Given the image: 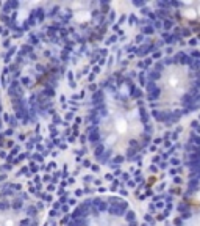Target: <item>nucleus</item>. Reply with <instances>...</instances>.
<instances>
[{
    "label": "nucleus",
    "mask_w": 200,
    "mask_h": 226,
    "mask_svg": "<svg viewBox=\"0 0 200 226\" xmlns=\"http://www.w3.org/2000/svg\"><path fill=\"white\" fill-rule=\"evenodd\" d=\"M153 137V119L142 88L128 74L99 82L86 115V140L100 165L117 168L139 160Z\"/></svg>",
    "instance_id": "nucleus-1"
},
{
    "label": "nucleus",
    "mask_w": 200,
    "mask_h": 226,
    "mask_svg": "<svg viewBox=\"0 0 200 226\" xmlns=\"http://www.w3.org/2000/svg\"><path fill=\"white\" fill-rule=\"evenodd\" d=\"M72 49L70 39L50 24L22 43L6 74L9 105L22 122L39 121L50 112Z\"/></svg>",
    "instance_id": "nucleus-2"
},
{
    "label": "nucleus",
    "mask_w": 200,
    "mask_h": 226,
    "mask_svg": "<svg viewBox=\"0 0 200 226\" xmlns=\"http://www.w3.org/2000/svg\"><path fill=\"white\" fill-rule=\"evenodd\" d=\"M153 122L172 126L200 109V52L181 49L156 60L144 77Z\"/></svg>",
    "instance_id": "nucleus-3"
},
{
    "label": "nucleus",
    "mask_w": 200,
    "mask_h": 226,
    "mask_svg": "<svg viewBox=\"0 0 200 226\" xmlns=\"http://www.w3.org/2000/svg\"><path fill=\"white\" fill-rule=\"evenodd\" d=\"M111 22V8L102 2H64L52 3L45 24L63 31L74 46L99 41ZM44 24V25H45Z\"/></svg>",
    "instance_id": "nucleus-4"
},
{
    "label": "nucleus",
    "mask_w": 200,
    "mask_h": 226,
    "mask_svg": "<svg viewBox=\"0 0 200 226\" xmlns=\"http://www.w3.org/2000/svg\"><path fill=\"white\" fill-rule=\"evenodd\" d=\"M64 226H139L135 209L116 195L84 198L67 215Z\"/></svg>",
    "instance_id": "nucleus-5"
},
{
    "label": "nucleus",
    "mask_w": 200,
    "mask_h": 226,
    "mask_svg": "<svg viewBox=\"0 0 200 226\" xmlns=\"http://www.w3.org/2000/svg\"><path fill=\"white\" fill-rule=\"evenodd\" d=\"M186 138L184 188L172 226H200V119L192 124Z\"/></svg>",
    "instance_id": "nucleus-6"
},
{
    "label": "nucleus",
    "mask_w": 200,
    "mask_h": 226,
    "mask_svg": "<svg viewBox=\"0 0 200 226\" xmlns=\"http://www.w3.org/2000/svg\"><path fill=\"white\" fill-rule=\"evenodd\" d=\"M41 209L19 185L0 187V226H39Z\"/></svg>",
    "instance_id": "nucleus-7"
},
{
    "label": "nucleus",
    "mask_w": 200,
    "mask_h": 226,
    "mask_svg": "<svg viewBox=\"0 0 200 226\" xmlns=\"http://www.w3.org/2000/svg\"><path fill=\"white\" fill-rule=\"evenodd\" d=\"M156 22L170 38H186L200 33V2L158 3Z\"/></svg>",
    "instance_id": "nucleus-8"
},
{
    "label": "nucleus",
    "mask_w": 200,
    "mask_h": 226,
    "mask_svg": "<svg viewBox=\"0 0 200 226\" xmlns=\"http://www.w3.org/2000/svg\"><path fill=\"white\" fill-rule=\"evenodd\" d=\"M52 3H8L3 6L2 21L16 31H27L39 28L50 16Z\"/></svg>",
    "instance_id": "nucleus-9"
},
{
    "label": "nucleus",
    "mask_w": 200,
    "mask_h": 226,
    "mask_svg": "<svg viewBox=\"0 0 200 226\" xmlns=\"http://www.w3.org/2000/svg\"><path fill=\"white\" fill-rule=\"evenodd\" d=\"M0 132H2V102H0Z\"/></svg>",
    "instance_id": "nucleus-10"
}]
</instances>
